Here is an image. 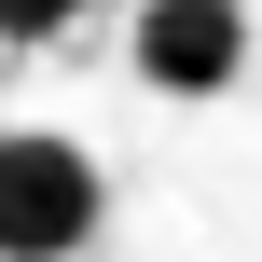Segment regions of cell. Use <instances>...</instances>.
Instances as JSON below:
<instances>
[{
    "label": "cell",
    "mask_w": 262,
    "mask_h": 262,
    "mask_svg": "<svg viewBox=\"0 0 262 262\" xmlns=\"http://www.w3.org/2000/svg\"><path fill=\"white\" fill-rule=\"evenodd\" d=\"M111 221V180L69 124H0V262H83Z\"/></svg>",
    "instance_id": "obj_1"
},
{
    "label": "cell",
    "mask_w": 262,
    "mask_h": 262,
    "mask_svg": "<svg viewBox=\"0 0 262 262\" xmlns=\"http://www.w3.org/2000/svg\"><path fill=\"white\" fill-rule=\"evenodd\" d=\"M138 83L152 97H221L235 69H249V14L235 0H138Z\"/></svg>",
    "instance_id": "obj_2"
},
{
    "label": "cell",
    "mask_w": 262,
    "mask_h": 262,
    "mask_svg": "<svg viewBox=\"0 0 262 262\" xmlns=\"http://www.w3.org/2000/svg\"><path fill=\"white\" fill-rule=\"evenodd\" d=\"M55 28H83V0H0V41H55Z\"/></svg>",
    "instance_id": "obj_3"
}]
</instances>
